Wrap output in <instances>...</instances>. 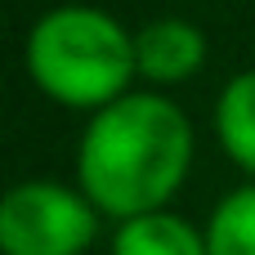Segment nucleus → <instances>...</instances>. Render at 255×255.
Wrapping results in <instances>:
<instances>
[{
  "mask_svg": "<svg viewBox=\"0 0 255 255\" xmlns=\"http://www.w3.org/2000/svg\"><path fill=\"white\" fill-rule=\"evenodd\" d=\"M215 130L224 152L255 175V72H242L224 85L220 103H215Z\"/></svg>",
  "mask_w": 255,
  "mask_h": 255,
  "instance_id": "423d86ee",
  "label": "nucleus"
},
{
  "mask_svg": "<svg viewBox=\"0 0 255 255\" xmlns=\"http://www.w3.org/2000/svg\"><path fill=\"white\" fill-rule=\"evenodd\" d=\"M112 255H211L206 233H197L188 220L170 211H152L139 220H126L112 238Z\"/></svg>",
  "mask_w": 255,
  "mask_h": 255,
  "instance_id": "39448f33",
  "label": "nucleus"
},
{
  "mask_svg": "<svg viewBox=\"0 0 255 255\" xmlns=\"http://www.w3.org/2000/svg\"><path fill=\"white\" fill-rule=\"evenodd\" d=\"M27 72L54 103L103 112L139 72L134 36L103 9H54L27 36Z\"/></svg>",
  "mask_w": 255,
  "mask_h": 255,
  "instance_id": "f03ea898",
  "label": "nucleus"
},
{
  "mask_svg": "<svg viewBox=\"0 0 255 255\" xmlns=\"http://www.w3.org/2000/svg\"><path fill=\"white\" fill-rule=\"evenodd\" d=\"M193 161L188 117L157 94H126L94 112L81 134L76 179L99 215L139 220L161 211Z\"/></svg>",
  "mask_w": 255,
  "mask_h": 255,
  "instance_id": "f257e3e1",
  "label": "nucleus"
},
{
  "mask_svg": "<svg viewBox=\"0 0 255 255\" xmlns=\"http://www.w3.org/2000/svg\"><path fill=\"white\" fill-rule=\"evenodd\" d=\"M202 58H206V36L184 18H157L134 36V63L148 81L161 85L184 81L202 67Z\"/></svg>",
  "mask_w": 255,
  "mask_h": 255,
  "instance_id": "20e7f679",
  "label": "nucleus"
},
{
  "mask_svg": "<svg viewBox=\"0 0 255 255\" xmlns=\"http://www.w3.org/2000/svg\"><path fill=\"white\" fill-rule=\"evenodd\" d=\"M206 251L211 255H255V184L229 193L211 224H206Z\"/></svg>",
  "mask_w": 255,
  "mask_h": 255,
  "instance_id": "0eeeda50",
  "label": "nucleus"
},
{
  "mask_svg": "<svg viewBox=\"0 0 255 255\" xmlns=\"http://www.w3.org/2000/svg\"><path fill=\"white\" fill-rule=\"evenodd\" d=\"M94 238H99L94 202L54 179L18 184L0 202L4 255H81Z\"/></svg>",
  "mask_w": 255,
  "mask_h": 255,
  "instance_id": "7ed1b4c3",
  "label": "nucleus"
}]
</instances>
